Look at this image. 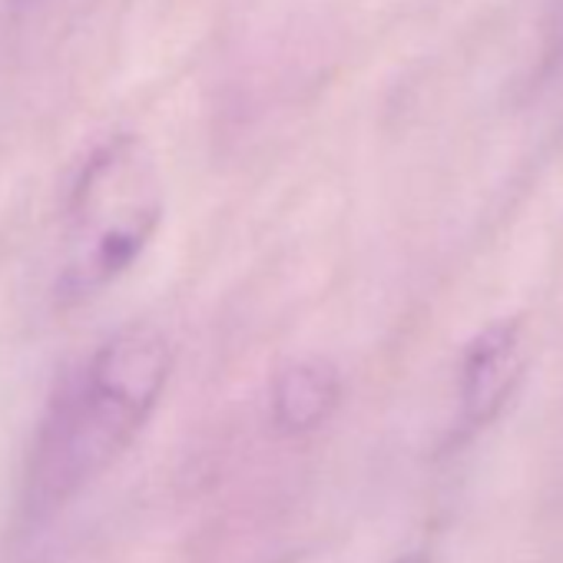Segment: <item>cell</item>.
<instances>
[{
	"label": "cell",
	"mask_w": 563,
	"mask_h": 563,
	"mask_svg": "<svg viewBox=\"0 0 563 563\" xmlns=\"http://www.w3.org/2000/svg\"><path fill=\"white\" fill-rule=\"evenodd\" d=\"M166 216L156 156L136 133H113L80 163L64 219L54 299L67 309L100 299L146 255Z\"/></svg>",
	"instance_id": "2"
},
{
	"label": "cell",
	"mask_w": 563,
	"mask_h": 563,
	"mask_svg": "<svg viewBox=\"0 0 563 563\" xmlns=\"http://www.w3.org/2000/svg\"><path fill=\"white\" fill-rule=\"evenodd\" d=\"M345 395L329 358H302L278 368L268 388V418L282 438H306L332 421Z\"/></svg>",
	"instance_id": "4"
},
{
	"label": "cell",
	"mask_w": 563,
	"mask_h": 563,
	"mask_svg": "<svg viewBox=\"0 0 563 563\" xmlns=\"http://www.w3.org/2000/svg\"><path fill=\"white\" fill-rule=\"evenodd\" d=\"M14 4H37V0H14Z\"/></svg>",
	"instance_id": "5"
},
{
	"label": "cell",
	"mask_w": 563,
	"mask_h": 563,
	"mask_svg": "<svg viewBox=\"0 0 563 563\" xmlns=\"http://www.w3.org/2000/svg\"><path fill=\"white\" fill-rule=\"evenodd\" d=\"M173 362L169 339L136 322L60 378L24 464L21 517L27 523L54 520L130 451L166 395Z\"/></svg>",
	"instance_id": "1"
},
{
	"label": "cell",
	"mask_w": 563,
	"mask_h": 563,
	"mask_svg": "<svg viewBox=\"0 0 563 563\" xmlns=\"http://www.w3.org/2000/svg\"><path fill=\"white\" fill-rule=\"evenodd\" d=\"M527 375L523 325L517 319L490 322L471 339L457 372V434L471 438L494 424Z\"/></svg>",
	"instance_id": "3"
}]
</instances>
